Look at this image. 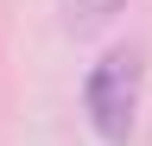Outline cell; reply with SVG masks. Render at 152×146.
<instances>
[{
    "instance_id": "obj_1",
    "label": "cell",
    "mask_w": 152,
    "mask_h": 146,
    "mask_svg": "<svg viewBox=\"0 0 152 146\" xmlns=\"http://www.w3.org/2000/svg\"><path fill=\"white\" fill-rule=\"evenodd\" d=\"M140 83H146L140 51H108V57L89 70V83H83V108H89V127H95L108 146H127L133 114H140Z\"/></svg>"
},
{
    "instance_id": "obj_2",
    "label": "cell",
    "mask_w": 152,
    "mask_h": 146,
    "mask_svg": "<svg viewBox=\"0 0 152 146\" xmlns=\"http://www.w3.org/2000/svg\"><path fill=\"white\" fill-rule=\"evenodd\" d=\"M127 0H64V19H70V32H89V26H102V19H114Z\"/></svg>"
}]
</instances>
